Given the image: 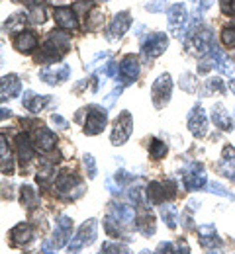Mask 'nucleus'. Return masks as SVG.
<instances>
[{"label": "nucleus", "mask_w": 235, "mask_h": 254, "mask_svg": "<svg viewBox=\"0 0 235 254\" xmlns=\"http://www.w3.org/2000/svg\"><path fill=\"white\" fill-rule=\"evenodd\" d=\"M71 49V37L63 30H53L49 32L47 39L41 45V51L37 53L35 61L41 64H55V61H61V57Z\"/></svg>", "instance_id": "obj_1"}, {"label": "nucleus", "mask_w": 235, "mask_h": 254, "mask_svg": "<svg viewBox=\"0 0 235 254\" xmlns=\"http://www.w3.org/2000/svg\"><path fill=\"white\" fill-rule=\"evenodd\" d=\"M132 129H134L132 116H130L128 112H124V114L114 122V129H112V143H114V145H124V143L130 139Z\"/></svg>", "instance_id": "obj_2"}, {"label": "nucleus", "mask_w": 235, "mask_h": 254, "mask_svg": "<svg viewBox=\"0 0 235 254\" xmlns=\"http://www.w3.org/2000/svg\"><path fill=\"white\" fill-rule=\"evenodd\" d=\"M86 112V110H84ZM106 126V112L98 106H90L86 112V122H84V133L86 135H98Z\"/></svg>", "instance_id": "obj_3"}, {"label": "nucleus", "mask_w": 235, "mask_h": 254, "mask_svg": "<svg viewBox=\"0 0 235 254\" xmlns=\"http://www.w3.org/2000/svg\"><path fill=\"white\" fill-rule=\"evenodd\" d=\"M130 26H132V16H130V12H120V14H116L114 18H112V22H110V26H108V39L110 41H114V39H120L124 33L130 30Z\"/></svg>", "instance_id": "obj_4"}, {"label": "nucleus", "mask_w": 235, "mask_h": 254, "mask_svg": "<svg viewBox=\"0 0 235 254\" xmlns=\"http://www.w3.org/2000/svg\"><path fill=\"white\" fill-rule=\"evenodd\" d=\"M53 16H55V22L61 30H67V32H75L78 28V18L75 14L73 8L69 6H57L53 10Z\"/></svg>", "instance_id": "obj_5"}, {"label": "nucleus", "mask_w": 235, "mask_h": 254, "mask_svg": "<svg viewBox=\"0 0 235 254\" xmlns=\"http://www.w3.org/2000/svg\"><path fill=\"white\" fill-rule=\"evenodd\" d=\"M69 74H71L69 64H51V66H45L39 70V78L45 80L47 84H59V82L67 80Z\"/></svg>", "instance_id": "obj_6"}, {"label": "nucleus", "mask_w": 235, "mask_h": 254, "mask_svg": "<svg viewBox=\"0 0 235 254\" xmlns=\"http://www.w3.org/2000/svg\"><path fill=\"white\" fill-rule=\"evenodd\" d=\"M170 76L168 74H163L157 78V82L153 84V102L157 108H163L165 104L168 102V96H170Z\"/></svg>", "instance_id": "obj_7"}, {"label": "nucleus", "mask_w": 235, "mask_h": 254, "mask_svg": "<svg viewBox=\"0 0 235 254\" xmlns=\"http://www.w3.org/2000/svg\"><path fill=\"white\" fill-rule=\"evenodd\" d=\"M167 49V35L165 33H153L143 43V53L147 57H159Z\"/></svg>", "instance_id": "obj_8"}, {"label": "nucleus", "mask_w": 235, "mask_h": 254, "mask_svg": "<svg viewBox=\"0 0 235 254\" xmlns=\"http://www.w3.org/2000/svg\"><path fill=\"white\" fill-rule=\"evenodd\" d=\"M16 149H18V159L22 162V166L26 168V164L32 162L35 157V151L32 147V143H30V135L28 133H20L16 137Z\"/></svg>", "instance_id": "obj_9"}, {"label": "nucleus", "mask_w": 235, "mask_h": 254, "mask_svg": "<svg viewBox=\"0 0 235 254\" xmlns=\"http://www.w3.org/2000/svg\"><path fill=\"white\" fill-rule=\"evenodd\" d=\"M20 88H22V84H20V80H18L16 74L2 76V78H0V102L18 96L20 94Z\"/></svg>", "instance_id": "obj_10"}, {"label": "nucleus", "mask_w": 235, "mask_h": 254, "mask_svg": "<svg viewBox=\"0 0 235 254\" xmlns=\"http://www.w3.org/2000/svg\"><path fill=\"white\" fill-rule=\"evenodd\" d=\"M35 149L43 151V153H49L55 149V143H57V137L53 131H49L47 127L39 126L37 127V135H35Z\"/></svg>", "instance_id": "obj_11"}, {"label": "nucleus", "mask_w": 235, "mask_h": 254, "mask_svg": "<svg viewBox=\"0 0 235 254\" xmlns=\"http://www.w3.org/2000/svg\"><path fill=\"white\" fill-rule=\"evenodd\" d=\"M120 74H122V78L126 82H132V80L137 78V74H139V61H137L135 55H126L122 59V63H120Z\"/></svg>", "instance_id": "obj_12"}, {"label": "nucleus", "mask_w": 235, "mask_h": 254, "mask_svg": "<svg viewBox=\"0 0 235 254\" xmlns=\"http://www.w3.org/2000/svg\"><path fill=\"white\" fill-rule=\"evenodd\" d=\"M14 47L20 51V53H32L35 47H37V35L34 32H20L14 37Z\"/></svg>", "instance_id": "obj_13"}, {"label": "nucleus", "mask_w": 235, "mask_h": 254, "mask_svg": "<svg viewBox=\"0 0 235 254\" xmlns=\"http://www.w3.org/2000/svg\"><path fill=\"white\" fill-rule=\"evenodd\" d=\"M49 102V98L47 96H37L34 92H26L24 98H22V104H24V108L28 110V112H32V114H37L39 110H43V106Z\"/></svg>", "instance_id": "obj_14"}, {"label": "nucleus", "mask_w": 235, "mask_h": 254, "mask_svg": "<svg viewBox=\"0 0 235 254\" xmlns=\"http://www.w3.org/2000/svg\"><path fill=\"white\" fill-rule=\"evenodd\" d=\"M0 162H2V170H4L6 174H12L14 162H12L10 151H8V141H6L4 135H0Z\"/></svg>", "instance_id": "obj_15"}, {"label": "nucleus", "mask_w": 235, "mask_h": 254, "mask_svg": "<svg viewBox=\"0 0 235 254\" xmlns=\"http://www.w3.org/2000/svg\"><path fill=\"white\" fill-rule=\"evenodd\" d=\"M26 22H30V20H28V14H12V16L4 22V26H2V28H4V30H8V32L20 33V32H24L22 28H24V24H26Z\"/></svg>", "instance_id": "obj_16"}, {"label": "nucleus", "mask_w": 235, "mask_h": 254, "mask_svg": "<svg viewBox=\"0 0 235 254\" xmlns=\"http://www.w3.org/2000/svg\"><path fill=\"white\" fill-rule=\"evenodd\" d=\"M12 241L18 243V245H24V243H30L32 241V227L30 225H18L12 229Z\"/></svg>", "instance_id": "obj_17"}, {"label": "nucleus", "mask_w": 235, "mask_h": 254, "mask_svg": "<svg viewBox=\"0 0 235 254\" xmlns=\"http://www.w3.org/2000/svg\"><path fill=\"white\" fill-rule=\"evenodd\" d=\"M190 129H192V133L198 135V137L204 135V131H206V118H204L200 108H196L194 114L190 116Z\"/></svg>", "instance_id": "obj_18"}, {"label": "nucleus", "mask_w": 235, "mask_h": 254, "mask_svg": "<svg viewBox=\"0 0 235 254\" xmlns=\"http://www.w3.org/2000/svg\"><path fill=\"white\" fill-rule=\"evenodd\" d=\"M30 12H28V20L32 22V24H43L47 18V14H45V6H43V0L41 2H37V4H34V6H30L28 8Z\"/></svg>", "instance_id": "obj_19"}, {"label": "nucleus", "mask_w": 235, "mask_h": 254, "mask_svg": "<svg viewBox=\"0 0 235 254\" xmlns=\"http://www.w3.org/2000/svg\"><path fill=\"white\" fill-rule=\"evenodd\" d=\"M186 20V8L182 4H174L170 10H168V24L174 28L176 24H182Z\"/></svg>", "instance_id": "obj_20"}, {"label": "nucleus", "mask_w": 235, "mask_h": 254, "mask_svg": "<svg viewBox=\"0 0 235 254\" xmlns=\"http://www.w3.org/2000/svg\"><path fill=\"white\" fill-rule=\"evenodd\" d=\"M102 24H104V16H102V10H92L90 14H88V18H86V22H84V28L88 30V32H94V30H98L102 28Z\"/></svg>", "instance_id": "obj_21"}, {"label": "nucleus", "mask_w": 235, "mask_h": 254, "mask_svg": "<svg viewBox=\"0 0 235 254\" xmlns=\"http://www.w3.org/2000/svg\"><path fill=\"white\" fill-rule=\"evenodd\" d=\"M20 199H22V203L26 207H34V205H37V201H39V197H37V193H35V190L32 186H22Z\"/></svg>", "instance_id": "obj_22"}, {"label": "nucleus", "mask_w": 235, "mask_h": 254, "mask_svg": "<svg viewBox=\"0 0 235 254\" xmlns=\"http://www.w3.org/2000/svg\"><path fill=\"white\" fill-rule=\"evenodd\" d=\"M149 153H151V157H153L155 160L163 159V157H165V153H167V145H165V143H161V141H153V145H151Z\"/></svg>", "instance_id": "obj_23"}, {"label": "nucleus", "mask_w": 235, "mask_h": 254, "mask_svg": "<svg viewBox=\"0 0 235 254\" xmlns=\"http://www.w3.org/2000/svg\"><path fill=\"white\" fill-rule=\"evenodd\" d=\"M92 6V2L90 0H78V2H75V6H73V10H75V14L78 12V16H84L86 12H88V8Z\"/></svg>", "instance_id": "obj_24"}, {"label": "nucleus", "mask_w": 235, "mask_h": 254, "mask_svg": "<svg viewBox=\"0 0 235 254\" xmlns=\"http://www.w3.org/2000/svg\"><path fill=\"white\" fill-rule=\"evenodd\" d=\"M145 8L149 12H163L167 8V0H153V2H147Z\"/></svg>", "instance_id": "obj_25"}, {"label": "nucleus", "mask_w": 235, "mask_h": 254, "mask_svg": "<svg viewBox=\"0 0 235 254\" xmlns=\"http://www.w3.org/2000/svg\"><path fill=\"white\" fill-rule=\"evenodd\" d=\"M84 166H86V170H88V176L94 178V176H96V162H94V159H92L90 155L84 157Z\"/></svg>", "instance_id": "obj_26"}, {"label": "nucleus", "mask_w": 235, "mask_h": 254, "mask_svg": "<svg viewBox=\"0 0 235 254\" xmlns=\"http://www.w3.org/2000/svg\"><path fill=\"white\" fill-rule=\"evenodd\" d=\"M51 120H53V124H57V126H61V127H63V129H65V127L69 126V124H67V120H63L61 116H53Z\"/></svg>", "instance_id": "obj_27"}, {"label": "nucleus", "mask_w": 235, "mask_h": 254, "mask_svg": "<svg viewBox=\"0 0 235 254\" xmlns=\"http://www.w3.org/2000/svg\"><path fill=\"white\" fill-rule=\"evenodd\" d=\"M14 2H20V4H26V6L30 8V6H34V4H37V2H41V0H14Z\"/></svg>", "instance_id": "obj_28"}, {"label": "nucleus", "mask_w": 235, "mask_h": 254, "mask_svg": "<svg viewBox=\"0 0 235 254\" xmlns=\"http://www.w3.org/2000/svg\"><path fill=\"white\" fill-rule=\"evenodd\" d=\"M149 221H153V217H149V219L145 217V219H143V221H141V223H145V225H147V223H149ZM151 231H153V227H145V231H143V233H151Z\"/></svg>", "instance_id": "obj_29"}, {"label": "nucleus", "mask_w": 235, "mask_h": 254, "mask_svg": "<svg viewBox=\"0 0 235 254\" xmlns=\"http://www.w3.org/2000/svg\"><path fill=\"white\" fill-rule=\"evenodd\" d=\"M102 2H106V0H102Z\"/></svg>", "instance_id": "obj_30"}]
</instances>
